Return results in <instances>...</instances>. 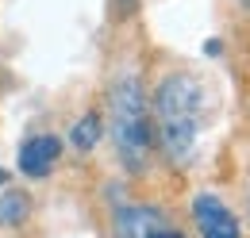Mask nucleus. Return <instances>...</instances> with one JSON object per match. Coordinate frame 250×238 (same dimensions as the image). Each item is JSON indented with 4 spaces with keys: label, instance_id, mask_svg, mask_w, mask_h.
I'll return each mask as SVG.
<instances>
[{
    "label": "nucleus",
    "instance_id": "nucleus-1",
    "mask_svg": "<svg viewBox=\"0 0 250 238\" xmlns=\"http://www.w3.org/2000/svg\"><path fill=\"white\" fill-rule=\"evenodd\" d=\"M146 100H150L158 173L169 180H185L204 154V131H208L204 77L185 61H166L146 77Z\"/></svg>",
    "mask_w": 250,
    "mask_h": 238
},
{
    "label": "nucleus",
    "instance_id": "nucleus-2",
    "mask_svg": "<svg viewBox=\"0 0 250 238\" xmlns=\"http://www.w3.org/2000/svg\"><path fill=\"white\" fill-rule=\"evenodd\" d=\"M104 139L112 146L120 177L131 184H154V131H150V100H146V73L135 61H120L104 85Z\"/></svg>",
    "mask_w": 250,
    "mask_h": 238
},
{
    "label": "nucleus",
    "instance_id": "nucleus-3",
    "mask_svg": "<svg viewBox=\"0 0 250 238\" xmlns=\"http://www.w3.org/2000/svg\"><path fill=\"white\" fill-rule=\"evenodd\" d=\"M100 238H192L185 211L154 184L108 177L96 192Z\"/></svg>",
    "mask_w": 250,
    "mask_h": 238
},
{
    "label": "nucleus",
    "instance_id": "nucleus-4",
    "mask_svg": "<svg viewBox=\"0 0 250 238\" xmlns=\"http://www.w3.org/2000/svg\"><path fill=\"white\" fill-rule=\"evenodd\" d=\"M185 223L192 238H247L235 204L216 188H196L185 200Z\"/></svg>",
    "mask_w": 250,
    "mask_h": 238
},
{
    "label": "nucleus",
    "instance_id": "nucleus-5",
    "mask_svg": "<svg viewBox=\"0 0 250 238\" xmlns=\"http://www.w3.org/2000/svg\"><path fill=\"white\" fill-rule=\"evenodd\" d=\"M62 154H65V142L54 131H39V135H27V139L20 142L16 169H20V177H27V180H46L58 169Z\"/></svg>",
    "mask_w": 250,
    "mask_h": 238
},
{
    "label": "nucleus",
    "instance_id": "nucleus-6",
    "mask_svg": "<svg viewBox=\"0 0 250 238\" xmlns=\"http://www.w3.org/2000/svg\"><path fill=\"white\" fill-rule=\"evenodd\" d=\"M100 142H104V116H100V108H89L69 127V150L81 154V158H89V154L100 150Z\"/></svg>",
    "mask_w": 250,
    "mask_h": 238
},
{
    "label": "nucleus",
    "instance_id": "nucleus-7",
    "mask_svg": "<svg viewBox=\"0 0 250 238\" xmlns=\"http://www.w3.org/2000/svg\"><path fill=\"white\" fill-rule=\"evenodd\" d=\"M231 192H235V211H239V219H243V231L250 238V150L243 154V161L235 165V180H231Z\"/></svg>",
    "mask_w": 250,
    "mask_h": 238
},
{
    "label": "nucleus",
    "instance_id": "nucleus-8",
    "mask_svg": "<svg viewBox=\"0 0 250 238\" xmlns=\"http://www.w3.org/2000/svg\"><path fill=\"white\" fill-rule=\"evenodd\" d=\"M31 219V196L20 188H8L0 196V227H23Z\"/></svg>",
    "mask_w": 250,
    "mask_h": 238
},
{
    "label": "nucleus",
    "instance_id": "nucleus-9",
    "mask_svg": "<svg viewBox=\"0 0 250 238\" xmlns=\"http://www.w3.org/2000/svg\"><path fill=\"white\" fill-rule=\"evenodd\" d=\"M139 4H143V0H108V12H112V23H116V27H124V23H131V20L139 16Z\"/></svg>",
    "mask_w": 250,
    "mask_h": 238
},
{
    "label": "nucleus",
    "instance_id": "nucleus-10",
    "mask_svg": "<svg viewBox=\"0 0 250 238\" xmlns=\"http://www.w3.org/2000/svg\"><path fill=\"white\" fill-rule=\"evenodd\" d=\"M247 4H250V0H247Z\"/></svg>",
    "mask_w": 250,
    "mask_h": 238
}]
</instances>
